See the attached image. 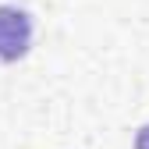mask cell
I'll list each match as a JSON object with an SVG mask.
<instances>
[{
	"label": "cell",
	"mask_w": 149,
	"mask_h": 149,
	"mask_svg": "<svg viewBox=\"0 0 149 149\" xmlns=\"http://www.w3.org/2000/svg\"><path fill=\"white\" fill-rule=\"evenodd\" d=\"M135 149H149V124L139 128V135H135Z\"/></svg>",
	"instance_id": "obj_2"
},
{
	"label": "cell",
	"mask_w": 149,
	"mask_h": 149,
	"mask_svg": "<svg viewBox=\"0 0 149 149\" xmlns=\"http://www.w3.org/2000/svg\"><path fill=\"white\" fill-rule=\"evenodd\" d=\"M32 43V18L22 7H0V61H22Z\"/></svg>",
	"instance_id": "obj_1"
}]
</instances>
